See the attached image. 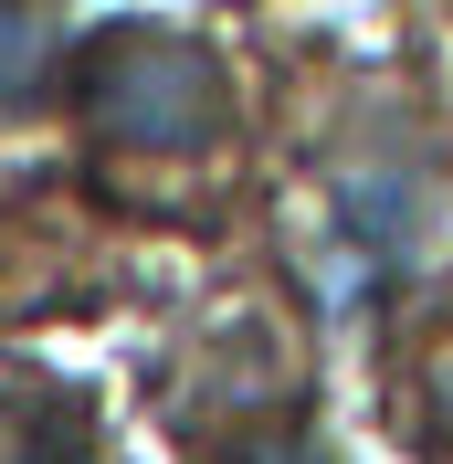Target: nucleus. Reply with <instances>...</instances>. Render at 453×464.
Masks as SVG:
<instances>
[{
  "label": "nucleus",
  "mask_w": 453,
  "mask_h": 464,
  "mask_svg": "<svg viewBox=\"0 0 453 464\" xmlns=\"http://www.w3.org/2000/svg\"><path fill=\"white\" fill-rule=\"evenodd\" d=\"M74 95H85L95 138L138 148V159H200V148L232 127L222 63L200 53L190 32H159V22H116V32H95L85 63H74Z\"/></svg>",
  "instance_id": "nucleus-1"
},
{
  "label": "nucleus",
  "mask_w": 453,
  "mask_h": 464,
  "mask_svg": "<svg viewBox=\"0 0 453 464\" xmlns=\"http://www.w3.org/2000/svg\"><path fill=\"white\" fill-rule=\"evenodd\" d=\"M43 63H53V22H43L32 0H0V116L43 85Z\"/></svg>",
  "instance_id": "nucleus-2"
},
{
  "label": "nucleus",
  "mask_w": 453,
  "mask_h": 464,
  "mask_svg": "<svg viewBox=\"0 0 453 464\" xmlns=\"http://www.w3.org/2000/svg\"><path fill=\"white\" fill-rule=\"evenodd\" d=\"M432 433H443V454H453V348L432 359Z\"/></svg>",
  "instance_id": "nucleus-3"
},
{
  "label": "nucleus",
  "mask_w": 453,
  "mask_h": 464,
  "mask_svg": "<svg viewBox=\"0 0 453 464\" xmlns=\"http://www.w3.org/2000/svg\"><path fill=\"white\" fill-rule=\"evenodd\" d=\"M232 464H327L316 443H254V454H232Z\"/></svg>",
  "instance_id": "nucleus-4"
}]
</instances>
